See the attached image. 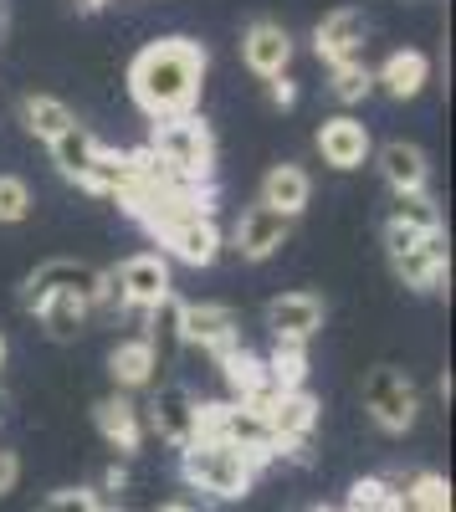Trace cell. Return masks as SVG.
<instances>
[{"mask_svg":"<svg viewBox=\"0 0 456 512\" xmlns=\"http://www.w3.org/2000/svg\"><path fill=\"white\" fill-rule=\"evenodd\" d=\"M205 47L190 36H164L129 62V93L134 103L164 123V118H185L200 103V82H205Z\"/></svg>","mask_w":456,"mask_h":512,"instance_id":"obj_1","label":"cell"},{"mask_svg":"<svg viewBox=\"0 0 456 512\" xmlns=\"http://www.w3.org/2000/svg\"><path fill=\"white\" fill-rule=\"evenodd\" d=\"M144 149H149L164 169H170L180 185H190V190H205V185H211V175H216V139H211V123L195 118V113L154 123V134H149Z\"/></svg>","mask_w":456,"mask_h":512,"instance_id":"obj_2","label":"cell"},{"mask_svg":"<svg viewBox=\"0 0 456 512\" xmlns=\"http://www.w3.org/2000/svg\"><path fill=\"white\" fill-rule=\"evenodd\" d=\"M180 477L195 487V492H211V497H246L257 482V466L246 461L236 446L226 441H190L180 451Z\"/></svg>","mask_w":456,"mask_h":512,"instance_id":"obj_3","label":"cell"},{"mask_svg":"<svg viewBox=\"0 0 456 512\" xmlns=\"http://www.w3.org/2000/svg\"><path fill=\"white\" fill-rule=\"evenodd\" d=\"M364 410H369V420H375L385 436H405L410 425H416V415H421V390L400 369L380 364V369L364 374Z\"/></svg>","mask_w":456,"mask_h":512,"instance_id":"obj_4","label":"cell"},{"mask_svg":"<svg viewBox=\"0 0 456 512\" xmlns=\"http://www.w3.org/2000/svg\"><path fill=\"white\" fill-rule=\"evenodd\" d=\"M47 297H77V303L98 308L103 297V272L88 267V262H72V256H52V262H41L31 277H26V292H21V308L36 313Z\"/></svg>","mask_w":456,"mask_h":512,"instance_id":"obj_5","label":"cell"},{"mask_svg":"<svg viewBox=\"0 0 456 512\" xmlns=\"http://www.w3.org/2000/svg\"><path fill=\"white\" fill-rule=\"evenodd\" d=\"M257 415L267 420L272 456L308 461V441H313V425H318V400H313L308 390H277Z\"/></svg>","mask_w":456,"mask_h":512,"instance_id":"obj_6","label":"cell"},{"mask_svg":"<svg viewBox=\"0 0 456 512\" xmlns=\"http://www.w3.org/2000/svg\"><path fill=\"white\" fill-rule=\"evenodd\" d=\"M180 344L221 364L226 354L241 349V318L226 303H180Z\"/></svg>","mask_w":456,"mask_h":512,"instance_id":"obj_7","label":"cell"},{"mask_svg":"<svg viewBox=\"0 0 456 512\" xmlns=\"http://www.w3.org/2000/svg\"><path fill=\"white\" fill-rule=\"evenodd\" d=\"M118 297H123V308H139V313H154L164 297H170V262H164L159 251H139L129 256L123 267L108 272Z\"/></svg>","mask_w":456,"mask_h":512,"instance_id":"obj_8","label":"cell"},{"mask_svg":"<svg viewBox=\"0 0 456 512\" xmlns=\"http://www.w3.org/2000/svg\"><path fill=\"white\" fill-rule=\"evenodd\" d=\"M390 267L405 287H416V292H436L446 282V267H451V251H446V236L431 231V236H416L410 246L390 251Z\"/></svg>","mask_w":456,"mask_h":512,"instance_id":"obj_9","label":"cell"},{"mask_svg":"<svg viewBox=\"0 0 456 512\" xmlns=\"http://www.w3.org/2000/svg\"><path fill=\"white\" fill-rule=\"evenodd\" d=\"M364 36H369V21L364 11L354 6H339V11H328L313 31V52L328 62V67H344V62H359L364 52Z\"/></svg>","mask_w":456,"mask_h":512,"instance_id":"obj_10","label":"cell"},{"mask_svg":"<svg viewBox=\"0 0 456 512\" xmlns=\"http://www.w3.org/2000/svg\"><path fill=\"white\" fill-rule=\"evenodd\" d=\"M267 328L277 344H308L323 328V297L318 292H282L267 303Z\"/></svg>","mask_w":456,"mask_h":512,"instance_id":"obj_11","label":"cell"},{"mask_svg":"<svg viewBox=\"0 0 456 512\" xmlns=\"http://www.w3.org/2000/svg\"><path fill=\"white\" fill-rule=\"evenodd\" d=\"M154 241H159V246H170V256H180L185 267H211L216 256H221V226H216V216L175 221V226L154 231Z\"/></svg>","mask_w":456,"mask_h":512,"instance_id":"obj_12","label":"cell"},{"mask_svg":"<svg viewBox=\"0 0 456 512\" xmlns=\"http://www.w3.org/2000/svg\"><path fill=\"white\" fill-rule=\"evenodd\" d=\"M241 62L257 77H282L287 62H293V36H287L282 21H252L241 31Z\"/></svg>","mask_w":456,"mask_h":512,"instance_id":"obj_13","label":"cell"},{"mask_svg":"<svg viewBox=\"0 0 456 512\" xmlns=\"http://www.w3.org/2000/svg\"><path fill=\"white\" fill-rule=\"evenodd\" d=\"M287 236H293V221L277 216V210H267V205L241 210V221H236V231H231V241H236V251L246 256V262H267V256H272Z\"/></svg>","mask_w":456,"mask_h":512,"instance_id":"obj_14","label":"cell"},{"mask_svg":"<svg viewBox=\"0 0 456 512\" xmlns=\"http://www.w3.org/2000/svg\"><path fill=\"white\" fill-rule=\"evenodd\" d=\"M318 154H323V164H334V169H359L364 159H369V128L359 123V118H349V113H339V118H323V128H318Z\"/></svg>","mask_w":456,"mask_h":512,"instance_id":"obj_15","label":"cell"},{"mask_svg":"<svg viewBox=\"0 0 456 512\" xmlns=\"http://www.w3.org/2000/svg\"><path fill=\"white\" fill-rule=\"evenodd\" d=\"M93 420H98V436L118 451V456H134L139 441H144V415L129 395H108L93 405Z\"/></svg>","mask_w":456,"mask_h":512,"instance_id":"obj_16","label":"cell"},{"mask_svg":"<svg viewBox=\"0 0 456 512\" xmlns=\"http://www.w3.org/2000/svg\"><path fill=\"white\" fill-rule=\"evenodd\" d=\"M195 410H200V400L185 390V384H170V390H159V400H154V431L170 441L175 451H185L190 441H195Z\"/></svg>","mask_w":456,"mask_h":512,"instance_id":"obj_17","label":"cell"},{"mask_svg":"<svg viewBox=\"0 0 456 512\" xmlns=\"http://www.w3.org/2000/svg\"><path fill=\"white\" fill-rule=\"evenodd\" d=\"M308 195H313V180H308L303 164H272L267 180H262V200L257 205H267V210H277V216L293 221L298 210L308 205Z\"/></svg>","mask_w":456,"mask_h":512,"instance_id":"obj_18","label":"cell"},{"mask_svg":"<svg viewBox=\"0 0 456 512\" xmlns=\"http://www.w3.org/2000/svg\"><path fill=\"white\" fill-rule=\"evenodd\" d=\"M375 164H380V175H385L390 195H405V190H426V175H431V169H426V154H421L416 144L390 139V144H380Z\"/></svg>","mask_w":456,"mask_h":512,"instance_id":"obj_19","label":"cell"},{"mask_svg":"<svg viewBox=\"0 0 456 512\" xmlns=\"http://www.w3.org/2000/svg\"><path fill=\"white\" fill-rule=\"evenodd\" d=\"M221 369H226V384H231L236 405H252V410H262V405L277 395V390H272V379H267V364H262L257 354L236 349V354H226V359H221Z\"/></svg>","mask_w":456,"mask_h":512,"instance_id":"obj_20","label":"cell"},{"mask_svg":"<svg viewBox=\"0 0 456 512\" xmlns=\"http://www.w3.org/2000/svg\"><path fill=\"white\" fill-rule=\"evenodd\" d=\"M154 369H159V354L154 344L139 333V338H123V344L108 354V374L118 390H144V384H154Z\"/></svg>","mask_w":456,"mask_h":512,"instance_id":"obj_21","label":"cell"},{"mask_svg":"<svg viewBox=\"0 0 456 512\" xmlns=\"http://www.w3.org/2000/svg\"><path fill=\"white\" fill-rule=\"evenodd\" d=\"M426 77H431V62H426V52H390L385 62H380V72H375V88H385L395 103H405V98H416L421 88H426Z\"/></svg>","mask_w":456,"mask_h":512,"instance_id":"obj_22","label":"cell"},{"mask_svg":"<svg viewBox=\"0 0 456 512\" xmlns=\"http://www.w3.org/2000/svg\"><path fill=\"white\" fill-rule=\"evenodd\" d=\"M21 123H26L31 139L52 144L57 134H67V128L77 123V113H72L62 98H52V93H26V98H21Z\"/></svg>","mask_w":456,"mask_h":512,"instance_id":"obj_23","label":"cell"},{"mask_svg":"<svg viewBox=\"0 0 456 512\" xmlns=\"http://www.w3.org/2000/svg\"><path fill=\"white\" fill-rule=\"evenodd\" d=\"M52 164L62 169V180H82V175H88V164L98 159V134H93V128H82V123H72L67 128V134H57L52 144Z\"/></svg>","mask_w":456,"mask_h":512,"instance_id":"obj_24","label":"cell"},{"mask_svg":"<svg viewBox=\"0 0 456 512\" xmlns=\"http://www.w3.org/2000/svg\"><path fill=\"white\" fill-rule=\"evenodd\" d=\"M385 226L410 231V236H431V231H441V210H436V200H431L426 190H405V195L390 200Z\"/></svg>","mask_w":456,"mask_h":512,"instance_id":"obj_25","label":"cell"},{"mask_svg":"<svg viewBox=\"0 0 456 512\" xmlns=\"http://www.w3.org/2000/svg\"><path fill=\"white\" fill-rule=\"evenodd\" d=\"M395 492H400V512H451V487L441 472H416L395 482Z\"/></svg>","mask_w":456,"mask_h":512,"instance_id":"obj_26","label":"cell"},{"mask_svg":"<svg viewBox=\"0 0 456 512\" xmlns=\"http://www.w3.org/2000/svg\"><path fill=\"white\" fill-rule=\"evenodd\" d=\"M262 364H267L272 390H303L308 384V344H277Z\"/></svg>","mask_w":456,"mask_h":512,"instance_id":"obj_27","label":"cell"},{"mask_svg":"<svg viewBox=\"0 0 456 512\" xmlns=\"http://www.w3.org/2000/svg\"><path fill=\"white\" fill-rule=\"evenodd\" d=\"M88 303H77V297H47V303L36 308V318L47 323L52 338H77L82 328H88Z\"/></svg>","mask_w":456,"mask_h":512,"instance_id":"obj_28","label":"cell"},{"mask_svg":"<svg viewBox=\"0 0 456 512\" xmlns=\"http://www.w3.org/2000/svg\"><path fill=\"white\" fill-rule=\"evenodd\" d=\"M123 180H129V164H123V154H118V149H98V159L88 164V175H82L77 185L93 190V195H113V200H118Z\"/></svg>","mask_w":456,"mask_h":512,"instance_id":"obj_29","label":"cell"},{"mask_svg":"<svg viewBox=\"0 0 456 512\" xmlns=\"http://www.w3.org/2000/svg\"><path fill=\"white\" fill-rule=\"evenodd\" d=\"M328 72H334L328 93H334L339 103H359V98H369V88H375V72H369L364 62H344V67H328Z\"/></svg>","mask_w":456,"mask_h":512,"instance_id":"obj_30","label":"cell"},{"mask_svg":"<svg viewBox=\"0 0 456 512\" xmlns=\"http://www.w3.org/2000/svg\"><path fill=\"white\" fill-rule=\"evenodd\" d=\"M26 216H31V190H26V180H21V175H0V221L16 226V221H26Z\"/></svg>","mask_w":456,"mask_h":512,"instance_id":"obj_31","label":"cell"},{"mask_svg":"<svg viewBox=\"0 0 456 512\" xmlns=\"http://www.w3.org/2000/svg\"><path fill=\"white\" fill-rule=\"evenodd\" d=\"M103 502H98V492L93 487H62V492H52L47 502H41L36 512H98Z\"/></svg>","mask_w":456,"mask_h":512,"instance_id":"obj_32","label":"cell"},{"mask_svg":"<svg viewBox=\"0 0 456 512\" xmlns=\"http://www.w3.org/2000/svg\"><path fill=\"white\" fill-rule=\"evenodd\" d=\"M16 482H21V456L0 446V497H6V492H16Z\"/></svg>","mask_w":456,"mask_h":512,"instance_id":"obj_33","label":"cell"},{"mask_svg":"<svg viewBox=\"0 0 456 512\" xmlns=\"http://www.w3.org/2000/svg\"><path fill=\"white\" fill-rule=\"evenodd\" d=\"M267 98H272L277 108H293V103H298V88L287 82V72H282V77H267Z\"/></svg>","mask_w":456,"mask_h":512,"instance_id":"obj_34","label":"cell"},{"mask_svg":"<svg viewBox=\"0 0 456 512\" xmlns=\"http://www.w3.org/2000/svg\"><path fill=\"white\" fill-rule=\"evenodd\" d=\"M159 512H195V507H190V502H164Z\"/></svg>","mask_w":456,"mask_h":512,"instance_id":"obj_35","label":"cell"},{"mask_svg":"<svg viewBox=\"0 0 456 512\" xmlns=\"http://www.w3.org/2000/svg\"><path fill=\"white\" fill-rule=\"evenodd\" d=\"M6 354H11V349H6V333H0V369H6Z\"/></svg>","mask_w":456,"mask_h":512,"instance_id":"obj_36","label":"cell"},{"mask_svg":"<svg viewBox=\"0 0 456 512\" xmlns=\"http://www.w3.org/2000/svg\"><path fill=\"white\" fill-rule=\"evenodd\" d=\"M77 6H82V11H98V6H103V0H77Z\"/></svg>","mask_w":456,"mask_h":512,"instance_id":"obj_37","label":"cell"},{"mask_svg":"<svg viewBox=\"0 0 456 512\" xmlns=\"http://www.w3.org/2000/svg\"><path fill=\"white\" fill-rule=\"evenodd\" d=\"M313 512H344V507H313Z\"/></svg>","mask_w":456,"mask_h":512,"instance_id":"obj_38","label":"cell"},{"mask_svg":"<svg viewBox=\"0 0 456 512\" xmlns=\"http://www.w3.org/2000/svg\"><path fill=\"white\" fill-rule=\"evenodd\" d=\"M0 415H6V390H0Z\"/></svg>","mask_w":456,"mask_h":512,"instance_id":"obj_39","label":"cell"},{"mask_svg":"<svg viewBox=\"0 0 456 512\" xmlns=\"http://www.w3.org/2000/svg\"><path fill=\"white\" fill-rule=\"evenodd\" d=\"M98 512H108V507H98Z\"/></svg>","mask_w":456,"mask_h":512,"instance_id":"obj_40","label":"cell"}]
</instances>
